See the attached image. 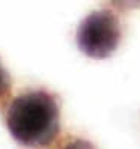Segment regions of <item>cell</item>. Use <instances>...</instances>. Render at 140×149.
I'll return each instance as SVG.
<instances>
[{"label":"cell","mask_w":140,"mask_h":149,"mask_svg":"<svg viewBox=\"0 0 140 149\" xmlns=\"http://www.w3.org/2000/svg\"><path fill=\"white\" fill-rule=\"evenodd\" d=\"M6 127L15 142L23 146L51 145L60 130L56 96L47 91L21 93L8 107Z\"/></svg>","instance_id":"obj_1"},{"label":"cell","mask_w":140,"mask_h":149,"mask_svg":"<svg viewBox=\"0 0 140 149\" xmlns=\"http://www.w3.org/2000/svg\"><path fill=\"white\" fill-rule=\"evenodd\" d=\"M120 23L109 9L93 11L77 29V45L92 59H106L116 51L120 42Z\"/></svg>","instance_id":"obj_2"},{"label":"cell","mask_w":140,"mask_h":149,"mask_svg":"<svg viewBox=\"0 0 140 149\" xmlns=\"http://www.w3.org/2000/svg\"><path fill=\"white\" fill-rule=\"evenodd\" d=\"M11 77H9V72L3 68L2 62H0V106L3 102L8 101L9 98V93H11Z\"/></svg>","instance_id":"obj_3"},{"label":"cell","mask_w":140,"mask_h":149,"mask_svg":"<svg viewBox=\"0 0 140 149\" xmlns=\"http://www.w3.org/2000/svg\"><path fill=\"white\" fill-rule=\"evenodd\" d=\"M119 9H139L140 0H110Z\"/></svg>","instance_id":"obj_4"}]
</instances>
